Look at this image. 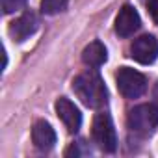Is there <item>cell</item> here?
I'll return each instance as SVG.
<instances>
[{
	"label": "cell",
	"instance_id": "10",
	"mask_svg": "<svg viewBox=\"0 0 158 158\" xmlns=\"http://www.w3.org/2000/svg\"><path fill=\"white\" fill-rule=\"evenodd\" d=\"M106 60H108V52H106V47H104L101 41L89 43V45L84 48V52H82V61H84L88 67H93V69L101 67Z\"/></svg>",
	"mask_w": 158,
	"mask_h": 158
},
{
	"label": "cell",
	"instance_id": "3",
	"mask_svg": "<svg viewBox=\"0 0 158 158\" xmlns=\"http://www.w3.org/2000/svg\"><path fill=\"white\" fill-rule=\"evenodd\" d=\"M93 141L99 145V149H102L104 152H114L117 149V134H115V127L112 117L106 112H99L93 119Z\"/></svg>",
	"mask_w": 158,
	"mask_h": 158
},
{
	"label": "cell",
	"instance_id": "14",
	"mask_svg": "<svg viewBox=\"0 0 158 158\" xmlns=\"http://www.w3.org/2000/svg\"><path fill=\"white\" fill-rule=\"evenodd\" d=\"M147 6H149V13H151L152 21L158 24V0H149Z\"/></svg>",
	"mask_w": 158,
	"mask_h": 158
},
{
	"label": "cell",
	"instance_id": "2",
	"mask_svg": "<svg viewBox=\"0 0 158 158\" xmlns=\"http://www.w3.org/2000/svg\"><path fill=\"white\" fill-rule=\"evenodd\" d=\"M128 128L138 136H151L158 128V106L139 104L128 112Z\"/></svg>",
	"mask_w": 158,
	"mask_h": 158
},
{
	"label": "cell",
	"instance_id": "9",
	"mask_svg": "<svg viewBox=\"0 0 158 158\" xmlns=\"http://www.w3.org/2000/svg\"><path fill=\"white\" fill-rule=\"evenodd\" d=\"M32 141L39 151H50L56 143V132L47 121H37L32 128Z\"/></svg>",
	"mask_w": 158,
	"mask_h": 158
},
{
	"label": "cell",
	"instance_id": "6",
	"mask_svg": "<svg viewBox=\"0 0 158 158\" xmlns=\"http://www.w3.org/2000/svg\"><path fill=\"white\" fill-rule=\"evenodd\" d=\"M139 26H141L139 13L128 4L123 6L115 17V34L119 37H130L139 30Z\"/></svg>",
	"mask_w": 158,
	"mask_h": 158
},
{
	"label": "cell",
	"instance_id": "7",
	"mask_svg": "<svg viewBox=\"0 0 158 158\" xmlns=\"http://www.w3.org/2000/svg\"><path fill=\"white\" fill-rule=\"evenodd\" d=\"M56 114L69 132H78V128L82 125V114L69 99L60 97L56 101Z\"/></svg>",
	"mask_w": 158,
	"mask_h": 158
},
{
	"label": "cell",
	"instance_id": "15",
	"mask_svg": "<svg viewBox=\"0 0 158 158\" xmlns=\"http://www.w3.org/2000/svg\"><path fill=\"white\" fill-rule=\"evenodd\" d=\"M152 99H154V102L158 104V82L154 84V89H152Z\"/></svg>",
	"mask_w": 158,
	"mask_h": 158
},
{
	"label": "cell",
	"instance_id": "11",
	"mask_svg": "<svg viewBox=\"0 0 158 158\" xmlns=\"http://www.w3.org/2000/svg\"><path fill=\"white\" fill-rule=\"evenodd\" d=\"M69 0H41V11L45 15H56L65 11Z\"/></svg>",
	"mask_w": 158,
	"mask_h": 158
},
{
	"label": "cell",
	"instance_id": "1",
	"mask_svg": "<svg viewBox=\"0 0 158 158\" xmlns=\"http://www.w3.org/2000/svg\"><path fill=\"white\" fill-rule=\"evenodd\" d=\"M73 91L76 93V97L80 99L88 108L99 110L106 104L108 101V91L106 86L102 82L101 74L91 67L86 73L78 74L73 80Z\"/></svg>",
	"mask_w": 158,
	"mask_h": 158
},
{
	"label": "cell",
	"instance_id": "13",
	"mask_svg": "<svg viewBox=\"0 0 158 158\" xmlns=\"http://www.w3.org/2000/svg\"><path fill=\"white\" fill-rule=\"evenodd\" d=\"M24 6H26V0H2V10H4L6 15L21 11Z\"/></svg>",
	"mask_w": 158,
	"mask_h": 158
},
{
	"label": "cell",
	"instance_id": "12",
	"mask_svg": "<svg viewBox=\"0 0 158 158\" xmlns=\"http://www.w3.org/2000/svg\"><path fill=\"white\" fill-rule=\"evenodd\" d=\"M86 141L78 139L74 143H71V147L65 151V156H82V154H89V147H84Z\"/></svg>",
	"mask_w": 158,
	"mask_h": 158
},
{
	"label": "cell",
	"instance_id": "5",
	"mask_svg": "<svg viewBox=\"0 0 158 158\" xmlns=\"http://www.w3.org/2000/svg\"><path fill=\"white\" fill-rule=\"evenodd\" d=\"M130 56L143 65L152 63L158 58V41L152 35H141L134 39V43L130 45Z\"/></svg>",
	"mask_w": 158,
	"mask_h": 158
},
{
	"label": "cell",
	"instance_id": "4",
	"mask_svg": "<svg viewBox=\"0 0 158 158\" xmlns=\"http://www.w3.org/2000/svg\"><path fill=\"white\" fill-rule=\"evenodd\" d=\"M115 80H117V88H119L121 95L127 99H138L147 89L145 76L130 67H121L115 74Z\"/></svg>",
	"mask_w": 158,
	"mask_h": 158
},
{
	"label": "cell",
	"instance_id": "8",
	"mask_svg": "<svg viewBox=\"0 0 158 158\" xmlns=\"http://www.w3.org/2000/svg\"><path fill=\"white\" fill-rule=\"evenodd\" d=\"M37 26H39L37 15H35L34 11H24L17 21L11 23L10 34H11V37H13L15 41L21 43V41H26L30 35H34L35 30H37Z\"/></svg>",
	"mask_w": 158,
	"mask_h": 158
}]
</instances>
